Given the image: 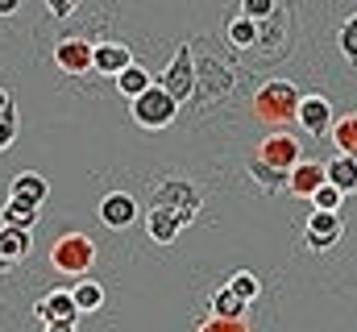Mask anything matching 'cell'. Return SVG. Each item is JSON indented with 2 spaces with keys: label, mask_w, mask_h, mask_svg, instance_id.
Here are the masks:
<instances>
[{
  "label": "cell",
  "mask_w": 357,
  "mask_h": 332,
  "mask_svg": "<svg viewBox=\"0 0 357 332\" xmlns=\"http://www.w3.org/2000/svg\"><path fill=\"white\" fill-rule=\"evenodd\" d=\"M96 212H100V220H104L108 229H129V225L137 220L142 208H137V199H133L129 191H108V195L100 199Z\"/></svg>",
  "instance_id": "cell-9"
},
{
  "label": "cell",
  "mask_w": 357,
  "mask_h": 332,
  "mask_svg": "<svg viewBox=\"0 0 357 332\" xmlns=\"http://www.w3.org/2000/svg\"><path fill=\"white\" fill-rule=\"evenodd\" d=\"M341 204H345V191L333 187V183H324V187L312 195V208H316V212H341Z\"/></svg>",
  "instance_id": "cell-25"
},
{
  "label": "cell",
  "mask_w": 357,
  "mask_h": 332,
  "mask_svg": "<svg viewBox=\"0 0 357 332\" xmlns=\"http://www.w3.org/2000/svg\"><path fill=\"white\" fill-rule=\"evenodd\" d=\"M199 187L195 183H187V179H167V183H158V191H154V204L158 208H171L183 225H191L195 220V212H199Z\"/></svg>",
  "instance_id": "cell-4"
},
{
  "label": "cell",
  "mask_w": 357,
  "mask_h": 332,
  "mask_svg": "<svg viewBox=\"0 0 357 332\" xmlns=\"http://www.w3.org/2000/svg\"><path fill=\"white\" fill-rule=\"evenodd\" d=\"M345 237V220L341 212H312L307 216V229H303V241L312 249H333Z\"/></svg>",
  "instance_id": "cell-8"
},
{
  "label": "cell",
  "mask_w": 357,
  "mask_h": 332,
  "mask_svg": "<svg viewBox=\"0 0 357 332\" xmlns=\"http://www.w3.org/2000/svg\"><path fill=\"white\" fill-rule=\"evenodd\" d=\"M54 63L63 71H71V75H84V71H91V63H96V46H91L88 38H67V42L54 46Z\"/></svg>",
  "instance_id": "cell-10"
},
{
  "label": "cell",
  "mask_w": 357,
  "mask_h": 332,
  "mask_svg": "<svg viewBox=\"0 0 357 332\" xmlns=\"http://www.w3.org/2000/svg\"><path fill=\"white\" fill-rule=\"evenodd\" d=\"M258 158L274 170H282V174H291L295 166L303 163V154H299V142L291 137V133H270L266 142L258 146Z\"/></svg>",
  "instance_id": "cell-7"
},
{
  "label": "cell",
  "mask_w": 357,
  "mask_h": 332,
  "mask_svg": "<svg viewBox=\"0 0 357 332\" xmlns=\"http://www.w3.org/2000/svg\"><path fill=\"white\" fill-rule=\"evenodd\" d=\"M229 42H233L237 50L258 46V21H250V17H233V21H229Z\"/></svg>",
  "instance_id": "cell-22"
},
{
  "label": "cell",
  "mask_w": 357,
  "mask_h": 332,
  "mask_svg": "<svg viewBox=\"0 0 357 332\" xmlns=\"http://www.w3.org/2000/svg\"><path fill=\"white\" fill-rule=\"evenodd\" d=\"M129 63H133L129 46H121V42H100V46H96V63H91V71H104V75H121Z\"/></svg>",
  "instance_id": "cell-14"
},
{
  "label": "cell",
  "mask_w": 357,
  "mask_h": 332,
  "mask_svg": "<svg viewBox=\"0 0 357 332\" xmlns=\"http://www.w3.org/2000/svg\"><path fill=\"white\" fill-rule=\"evenodd\" d=\"M146 229H150V237H154L158 246H171L178 237V229H183V220H178L171 208H158V204H154V208L146 212Z\"/></svg>",
  "instance_id": "cell-13"
},
{
  "label": "cell",
  "mask_w": 357,
  "mask_h": 332,
  "mask_svg": "<svg viewBox=\"0 0 357 332\" xmlns=\"http://www.w3.org/2000/svg\"><path fill=\"white\" fill-rule=\"evenodd\" d=\"M337 42H341V54L357 63V17H349L345 25H341V33H337Z\"/></svg>",
  "instance_id": "cell-27"
},
{
  "label": "cell",
  "mask_w": 357,
  "mask_h": 332,
  "mask_svg": "<svg viewBox=\"0 0 357 332\" xmlns=\"http://www.w3.org/2000/svg\"><path fill=\"white\" fill-rule=\"evenodd\" d=\"M195 332H250V329H245V320H216V316H208Z\"/></svg>",
  "instance_id": "cell-29"
},
{
  "label": "cell",
  "mask_w": 357,
  "mask_h": 332,
  "mask_svg": "<svg viewBox=\"0 0 357 332\" xmlns=\"http://www.w3.org/2000/svg\"><path fill=\"white\" fill-rule=\"evenodd\" d=\"M71 299H75L79 312H100L104 308V287L100 282H79V287H71Z\"/></svg>",
  "instance_id": "cell-23"
},
{
  "label": "cell",
  "mask_w": 357,
  "mask_h": 332,
  "mask_svg": "<svg viewBox=\"0 0 357 332\" xmlns=\"http://www.w3.org/2000/svg\"><path fill=\"white\" fill-rule=\"evenodd\" d=\"M299 100H303V91L291 80H270V83H262L258 96H254V116H258L262 125H270V129H278V125L295 121Z\"/></svg>",
  "instance_id": "cell-1"
},
{
  "label": "cell",
  "mask_w": 357,
  "mask_h": 332,
  "mask_svg": "<svg viewBox=\"0 0 357 332\" xmlns=\"http://www.w3.org/2000/svg\"><path fill=\"white\" fill-rule=\"evenodd\" d=\"M46 332H79V329H75V320H50Z\"/></svg>",
  "instance_id": "cell-32"
},
{
  "label": "cell",
  "mask_w": 357,
  "mask_h": 332,
  "mask_svg": "<svg viewBox=\"0 0 357 332\" xmlns=\"http://www.w3.org/2000/svg\"><path fill=\"white\" fill-rule=\"evenodd\" d=\"M0 116H17V112H13V100H8L4 87H0Z\"/></svg>",
  "instance_id": "cell-33"
},
{
  "label": "cell",
  "mask_w": 357,
  "mask_h": 332,
  "mask_svg": "<svg viewBox=\"0 0 357 332\" xmlns=\"http://www.w3.org/2000/svg\"><path fill=\"white\" fill-rule=\"evenodd\" d=\"M8 195H17V199H29V204H42L46 195H50V187H46V179L42 174H17L13 179V187H8Z\"/></svg>",
  "instance_id": "cell-19"
},
{
  "label": "cell",
  "mask_w": 357,
  "mask_h": 332,
  "mask_svg": "<svg viewBox=\"0 0 357 332\" xmlns=\"http://www.w3.org/2000/svg\"><path fill=\"white\" fill-rule=\"evenodd\" d=\"M328 137H333L337 154H349V158H357V112H345V116H337Z\"/></svg>",
  "instance_id": "cell-17"
},
{
  "label": "cell",
  "mask_w": 357,
  "mask_h": 332,
  "mask_svg": "<svg viewBox=\"0 0 357 332\" xmlns=\"http://www.w3.org/2000/svg\"><path fill=\"white\" fill-rule=\"evenodd\" d=\"M295 121H299V129H303V133H312V137H328L337 116H333V104H328L320 91H307V96L299 100Z\"/></svg>",
  "instance_id": "cell-6"
},
{
  "label": "cell",
  "mask_w": 357,
  "mask_h": 332,
  "mask_svg": "<svg viewBox=\"0 0 357 332\" xmlns=\"http://www.w3.org/2000/svg\"><path fill=\"white\" fill-rule=\"evenodd\" d=\"M250 174H254V179H258V183L266 187L270 195H274L278 187H287V174H282V170H274V166H266L262 158H258V154L250 158Z\"/></svg>",
  "instance_id": "cell-24"
},
{
  "label": "cell",
  "mask_w": 357,
  "mask_h": 332,
  "mask_svg": "<svg viewBox=\"0 0 357 332\" xmlns=\"http://www.w3.org/2000/svg\"><path fill=\"white\" fill-rule=\"evenodd\" d=\"M274 8H278V0H241V17H250V21H266V17H274Z\"/></svg>",
  "instance_id": "cell-28"
},
{
  "label": "cell",
  "mask_w": 357,
  "mask_h": 332,
  "mask_svg": "<svg viewBox=\"0 0 357 332\" xmlns=\"http://www.w3.org/2000/svg\"><path fill=\"white\" fill-rule=\"evenodd\" d=\"M21 8V0H0V17H13Z\"/></svg>",
  "instance_id": "cell-34"
},
{
  "label": "cell",
  "mask_w": 357,
  "mask_h": 332,
  "mask_svg": "<svg viewBox=\"0 0 357 332\" xmlns=\"http://www.w3.org/2000/svg\"><path fill=\"white\" fill-rule=\"evenodd\" d=\"M245 312H250V303H245L229 282L212 295V316H216V320H245Z\"/></svg>",
  "instance_id": "cell-16"
},
{
  "label": "cell",
  "mask_w": 357,
  "mask_h": 332,
  "mask_svg": "<svg viewBox=\"0 0 357 332\" xmlns=\"http://www.w3.org/2000/svg\"><path fill=\"white\" fill-rule=\"evenodd\" d=\"M29 246H33V237H29V229H0V249H4V257L8 262H17V257H25L29 253Z\"/></svg>",
  "instance_id": "cell-21"
},
{
  "label": "cell",
  "mask_w": 357,
  "mask_h": 332,
  "mask_svg": "<svg viewBox=\"0 0 357 332\" xmlns=\"http://www.w3.org/2000/svg\"><path fill=\"white\" fill-rule=\"evenodd\" d=\"M129 112H133L137 129L158 133V129H167V125L178 116V100L167 91V87H162V83H154V87H146V91L129 104Z\"/></svg>",
  "instance_id": "cell-2"
},
{
  "label": "cell",
  "mask_w": 357,
  "mask_h": 332,
  "mask_svg": "<svg viewBox=\"0 0 357 332\" xmlns=\"http://www.w3.org/2000/svg\"><path fill=\"white\" fill-rule=\"evenodd\" d=\"M229 287H233V291H237L245 303H254V299H258V278H254L250 270H237V274L229 278Z\"/></svg>",
  "instance_id": "cell-26"
},
{
  "label": "cell",
  "mask_w": 357,
  "mask_h": 332,
  "mask_svg": "<svg viewBox=\"0 0 357 332\" xmlns=\"http://www.w3.org/2000/svg\"><path fill=\"white\" fill-rule=\"evenodd\" d=\"M17 142V116H0V150H8Z\"/></svg>",
  "instance_id": "cell-30"
},
{
  "label": "cell",
  "mask_w": 357,
  "mask_h": 332,
  "mask_svg": "<svg viewBox=\"0 0 357 332\" xmlns=\"http://www.w3.org/2000/svg\"><path fill=\"white\" fill-rule=\"evenodd\" d=\"M33 316H38L42 324H50V320H79V308H75L71 291H50L46 299L33 303Z\"/></svg>",
  "instance_id": "cell-12"
},
{
  "label": "cell",
  "mask_w": 357,
  "mask_h": 332,
  "mask_svg": "<svg viewBox=\"0 0 357 332\" xmlns=\"http://www.w3.org/2000/svg\"><path fill=\"white\" fill-rule=\"evenodd\" d=\"M50 262L63 274H84L91 262H96V246H91V237H84V233H63L50 246Z\"/></svg>",
  "instance_id": "cell-3"
},
{
  "label": "cell",
  "mask_w": 357,
  "mask_h": 332,
  "mask_svg": "<svg viewBox=\"0 0 357 332\" xmlns=\"http://www.w3.org/2000/svg\"><path fill=\"white\" fill-rule=\"evenodd\" d=\"M46 8H50V17H71L79 8V0H46Z\"/></svg>",
  "instance_id": "cell-31"
},
{
  "label": "cell",
  "mask_w": 357,
  "mask_h": 332,
  "mask_svg": "<svg viewBox=\"0 0 357 332\" xmlns=\"http://www.w3.org/2000/svg\"><path fill=\"white\" fill-rule=\"evenodd\" d=\"M116 87H121V96H129V100H137L146 87H154V80H150V71L142 67V63H129L121 75H116Z\"/></svg>",
  "instance_id": "cell-20"
},
{
  "label": "cell",
  "mask_w": 357,
  "mask_h": 332,
  "mask_svg": "<svg viewBox=\"0 0 357 332\" xmlns=\"http://www.w3.org/2000/svg\"><path fill=\"white\" fill-rule=\"evenodd\" d=\"M38 216H42V204L17 199V195H8V204H4V212H0V220H4L8 229H33Z\"/></svg>",
  "instance_id": "cell-15"
},
{
  "label": "cell",
  "mask_w": 357,
  "mask_h": 332,
  "mask_svg": "<svg viewBox=\"0 0 357 332\" xmlns=\"http://www.w3.org/2000/svg\"><path fill=\"white\" fill-rule=\"evenodd\" d=\"M324 183H328V163H312V158L299 163L291 174H287V187H291L295 195H303V199H312Z\"/></svg>",
  "instance_id": "cell-11"
},
{
  "label": "cell",
  "mask_w": 357,
  "mask_h": 332,
  "mask_svg": "<svg viewBox=\"0 0 357 332\" xmlns=\"http://www.w3.org/2000/svg\"><path fill=\"white\" fill-rule=\"evenodd\" d=\"M8 266H13V262H8V257H4V249H0V274H4Z\"/></svg>",
  "instance_id": "cell-35"
},
{
  "label": "cell",
  "mask_w": 357,
  "mask_h": 332,
  "mask_svg": "<svg viewBox=\"0 0 357 332\" xmlns=\"http://www.w3.org/2000/svg\"><path fill=\"white\" fill-rule=\"evenodd\" d=\"M328 183H333V187H341L345 195H354V191H357V158L337 154V158L328 163Z\"/></svg>",
  "instance_id": "cell-18"
},
{
  "label": "cell",
  "mask_w": 357,
  "mask_h": 332,
  "mask_svg": "<svg viewBox=\"0 0 357 332\" xmlns=\"http://www.w3.org/2000/svg\"><path fill=\"white\" fill-rule=\"evenodd\" d=\"M158 83H162V87L175 96L178 104H183V100H187V96L199 87V63H195V54H191V46H187V42H183V46L175 50L171 67L162 71V80H158Z\"/></svg>",
  "instance_id": "cell-5"
}]
</instances>
